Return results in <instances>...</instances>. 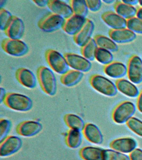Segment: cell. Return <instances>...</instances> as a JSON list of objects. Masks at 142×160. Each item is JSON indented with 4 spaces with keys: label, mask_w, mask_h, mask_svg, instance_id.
Returning <instances> with one entry per match:
<instances>
[{
    "label": "cell",
    "mask_w": 142,
    "mask_h": 160,
    "mask_svg": "<svg viewBox=\"0 0 142 160\" xmlns=\"http://www.w3.org/2000/svg\"><path fill=\"white\" fill-rule=\"evenodd\" d=\"M37 76L42 91L48 96H54L57 91V82L53 71L46 66H41L37 70Z\"/></svg>",
    "instance_id": "obj_1"
},
{
    "label": "cell",
    "mask_w": 142,
    "mask_h": 160,
    "mask_svg": "<svg viewBox=\"0 0 142 160\" xmlns=\"http://www.w3.org/2000/svg\"><path fill=\"white\" fill-rule=\"evenodd\" d=\"M3 103L11 109L20 112H28L33 106V101L31 98L26 95L17 92L7 93Z\"/></svg>",
    "instance_id": "obj_2"
},
{
    "label": "cell",
    "mask_w": 142,
    "mask_h": 160,
    "mask_svg": "<svg viewBox=\"0 0 142 160\" xmlns=\"http://www.w3.org/2000/svg\"><path fill=\"white\" fill-rule=\"evenodd\" d=\"M89 82L94 89L104 96L113 97L118 93V90L116 84L102 75H92Z\"/></svg>",
    "instance_id": "obj_3"
},
{
    "label": "cell",
    "mask_w": 142,
    "mask_h": 160,
    "mask_svg": "<svg viewBox=\"0 0 142 160\" xmlns=\"http://www.w3.org/2000/svg\"><path fill=\"white\" fill-rule=\"evenodd\" d=\"M45 58L47 63L55 72L63 75L69 71V67L64 56L53 49L46 51Z\"/></svg>",
    "instance_id": "obj_4"
},
{
    "label": "cell",
    "mask_w": 142,
    "mask_h": 160,
    "mask_svg": "<svg viewBox=\"0 0 142 160\" xmlns=\"http://www.w3.org/2000/svg\"><path fill=\"white\" fill-rule=\"evenodd\" d=\"M2 47L8 54L17 57L24 56L29 51L28 45L21 39H4L2 41Z\"/></svg>",
    "instance_id": "obj_5"
},
{
    "label": "cell",
    "mask_w": 142,
    "mask_h": 160,
    "mask_svg": "<svg viewBox=\"0 0 142 160\" xmlns=\"http://www.w3.org/2000/svg\"><path fill=\"white\" fill-rule=\"evenodd\" d=\"M135 111L136 106L133 102L124 101L115 109L112 117L116 123L121 124L126 123L130 119L133 117Z\"/></svg>",
    "instance_id": "obj_6"
},
{
    "label": "cell",
    "mask_w": 142,
    "mask_h": 160,
    "mask_svg": "<svg viewBox=\"0 0 142 160\" xmlns=\"http://www.w3.org/2000/svg\"><path fill=\"white\" fill-rule=\"evenodd\" d=\"M65 21V19L52 12L48 14L40 20L38 26L42 31L51 32L62 28Z\"/></svg>",
    "instance_id": "obj_7"
},
{
    "label": "cell",
    "mask_w": 142,
    "mask_h": 160,
    "mask_svg": "<svg viewBox=\"0 0 142 160\" xmlns=\"http://www.w3.org/2000/svg\"><path fill=\"white\" fill-rule=\"evenodd\" d=\"M23 142L18 136H8L0 142V156L8 157L14 154L22 148Z\"/></svg>",
    "instance_id": "obj_8"
},
{
    "label": "cell",
    "mask_w": 142,
    "mask_h": 160,
    "mask_svg": "<svg viewBox=\"0 0 142 160\" xmlns=\"http://www.w3.org/2000/svg\"><path fill=\"white\" fill-rule=\"evenodd\" d=\"M127 75L129 80L135 84H139L142 82V59L138 55H133L129 59Z\"/></svg>",
    "instance_id": "obj_9"
},
{
    "label": "cell",
    "mask_w": 142,
    "mask_h": 160,
    "mask_svg": "<svg viewBox=\"0 0 142 160\" xmlns=\"http://www.w3.org/2000/svg\"><path fill=\"white\" fill-rule=\"evenodd\" d=\"M68 66L73 70L83 72H89L92 68L91 61L83 56L72 52L64 54Z\"/></svg>",
    "instance_id": "obj_10"
},
{
    "label": "cell",
    "mask_w": 142,
    "mask_h": 160,
    "mask_svg": "<svg viewBox=\"0 0 142 160\" xmlns=\"http://www.w3.org/2000/svg\"><path fill=\"white\" fill-rule=\"evenodd\" d=\"M43 126L38 121L27 120L22 121L16 127V132L20 136L32 137L38 135L42 131Z\"/></svg>",
    "instance_id": "obj_11"
},
{
    "label": "cell",
    "mask_w": 142,
    "mask_h": 160,
    "mask_svg": "<svg viewBox=\"0 0 142 160\" xmlns=\"http://www.w3.org/2000/svg\"><path fill=\"white\" fill-rule=\"evenodd\" d=\"M95 25L91 20L86 18V23L80 31L73 36V40L77 45L82 47L91 38L94 32Z\"/></svg>",
    "instance_id": "obj_12"
},
{
    "label": "cell",
    "mask_w": 142,
    "mask_h": 160,
    "mask_svg": "<svg viewBox=\"0 0 142 160\" xmlns=\"http://www.w3.org/2000/svg\"><path fill=\"white\" fill-rule=\"evenodd\" d=\"M86 18L72 15L70 17L66 19L62 28L67 34L74 36L80 31L86 23Z\"/></svg>",
    "instance_id": "obj_13"
},
{
    "label": "cell",
    "mask_w": 142,
    "mask_h": 160,
    "mask_svg": "<svg viewBox=\"0 0 142 160\" xmlns=\"http://www.w3.org/2000/svg\"><path fill=\"white\" fill-rule=\"evenodd\" d=\"M110 146L111 149L122 153H130L137 148V142L133 138H121L112 141Z\"/></svg>",
    "instance_id": "obj_14"
},
{
    "label": "cell",
    "mask_w": 142,
    "mask_h": 160,
    "mask_svg": "<svg viewBox=\"0 0 142 160\" xmlns=\"http://www.w3.org/2000/svg\"><path fill=\"white\" fill-rule=\"evenodd\" d=\"M16 78L18 82L24 87L29 89L35 88L37 79L32 71L24 68L18 69L16 72Z\"/></svg>",
    "instance_id": "obj_15"
},
{
    "label": "cell",
    "mask_w": 142,
    "mask_h": 160,
    "mask_svg": "<svg viewBox=\"0 0 142 160\" xmlns=\"http://www.w3.org/2000/svg\"><path fill=\"white\" fill-rule=\"evenodd\" d=\"M25 25L22 19L13 16V19L4 31L8 38L21 39L24 34Z\"/></svg>",
    "instance_id": "obj_16"
},
{
    "label": "cell",
    "mask_w": 142,
    "mask_h": 160,
    "mask_svg": "<svg viewBox=\"0 0 142 160\" xmlns=\"http://www.w3.org/2000/svg\"><path fill=\"white\" fill-rule=\"evenodd\" d=\"M109 37L118 44L130 43L135 40L136 35L129 29L126 28L111 30L109 32Z\"/></svg>",
    "instance_id": "obj_17"
},
{
    "label": "cell",
    "mask_w": 142,
    "mask_h": 160,
    "mask_svg": "<svg viewBox=\"0 0 142 160\" xmlns=\"http://www.w3.org/2000/svg\"><path fill=\"white\" fill-rule=\"evenodd\" d=\"M101 18L112 30H117L127 28V20L116 13L108 11L101 15Z\"/></svg>",
    "instance_id": "obj_18"
},
{
    "label": "cell",
    "mask_w": 142,
    "mask_h": 160,
    "mask_svg": "<svg viewBox=\"0 0 142 160\" xmlns=\"http://www.w3.org/2000/svg\"><path fill=\"white\" fill-rule=\"evenodd\" d=\"M82 131L84 137L90 142L96 145L103 143V137L101 131L94 124L86 123Z\"/></svg>",
    "instance_id": "obj_19"
},
{
    "label": "cell",
    "mask_w": 142,
    "mask_h": 160,
    "mask_svg": "<svg viewBox=\"0 0 142 160\" xmlns=\"http://www.w3.org/2000/svg\"><path fill=\"white\" fill-rule=\"evenodd\" d=\"M47 6L53 13L59 15L65 19L73 14L70 5L63 1L49 0Z\"/></svg>",
    "instance_id": "obj_20"
},
{
    "label": "cell",
    "mask_w": 142,
    "mask_h": 160,
    "mask_svg": "<svg viewBox=\"0 0 142 160\" xmlns=\"http://www.w3.org/2000/svg\"><path fill=\"white\" fill-rule=\"evenodd\" d=\"M104 72L110 77L120 79L127 74V66L123 62L113 61L105 66Z\"/></svg>",
    "instance_id": "obj_21"
},
{
    "label": "cell",
    "mask_w": 142,
    "mask_h": 160,
    "mask_svg": "<svg viewBox=\"0 0 142 160\" xmlns=\"http://www.w3.org/2000/svg\"><path fill=\"white\" fill-rule=\"evenodd\" d=\"M115 84L118 91L125 96L132 98H134L139 96V89L135 84L130 80L120 79L116 81Z\"/></svg>",
    "instance_id": "obj_22"
},
{
    "label": "cell",
    "mask_w": 142,
    "mask_h": 160,
    "mask_svg": "<svg viewBox=\"0 0 142 160\" xmlns=\"http://www.w3.org/2000/svg\"><path fill=\"white\" fill-rule=\"evenodd\" d=\"M83 76V72L75 70H70L62 75L60 81L65 86L73 87L78 85L82 81Z\"/></svg>",
    "instance_id": "obj_23"
},
{
    "label": "cell",
    "mask_w": 142,
    "mask_h": 160,
    "mask_svg": "<svg viewBox=\"0 0 142 160\" xmlns=\"http://www.w3.org/2000/svg\"><path fill=\"white\" fill-rule=\"evenodd\" d=\"M103 151L99 147L85 146L81 149L80 155L84 160H104Z\"/></svg>",
    "instance_id": "obj_24"
},
{
    "label": "cell",
    "mask_w": 142,
    "mask_h": 160,
    "mask_svg": "<svg viewBox=\"0 0 142 160\" xmlns=\"http://www.w3.org/2000/svg\"><path fill=\"white\" fill-rule=\"evenodd\" d=\"M114 8L116 13L126 20L136 17L137 9L135 7L127 4L122 1L116 2Z\"/></svg>",
    "instance_id": "obj_25"
},
{
    "label": "cell",
    "mask_w": 142,
    "mask_h": 160,
    "mask_svg": "<svg viewBox=\"0 0 142 160\" xmlns=\"http://www.w3.org/2000/svg\"><path fill=\"white\" fill-rule=\"evenodd\" d=\"M93 39L98 48L108 50L112 52L118 51V45L110 37L102 35H97Z\"/></svg>",
    "instance_id": "obj_26"
},
{
    "label": "cell",
    "mask_w": 142,
    "mask_h": 160,
    "mask_svg": "<svg viewBox=\"0 0 142 160\" xmlns=\"http://www.w3.org/2000/svg\"><path fill=\"white\" fill-rule=\"evenodd\" d=\"M65 142L70 148H78L82 142V135L81 131L70 129L66 134Z\"/></svg>",
    "instance_id": "obj_27"
},
{
    "label": "cell",
    "mask_w": 142,
    "mask_h": 160,
    "mask_svg": "<svg viewBox=\"0 0 142 160\" xmlns=\"http://www.w3.org/2000/svg\"><path fill=\"white\" fill-rule=\"evenodd\" d=\"M63 120L66 125L70 129L82 131L86 124L81 118L73 113L66 114L63 117Z\"/></svg>",
    "instance_id": "obj_28"
},
{
    "label": "cell",
    "mask_w": 142,
    "mask_h": 160,
    "mask_svg": "<svg viewBox=\"0 0 142 160\" xmlns=\"http://www.w3.org/2000/svg\"><path fill=\"white\" fill-rule=\"evenodd\" d=\"M69 5L71 8L73 14L86 18L89 10L86 1L71 0L69 1Z\"/></svg>",
    "instance_id": "obj_29"
},
{
    "label": "cell",
    "mask_w": 142,
    "mask_h": 160,
    "mask_svg": "<svg viewBox=\"0 0 142 160\" xmlns=\"http://www.w3.org/2000/svg\"><path fill=\"white\" fill-rule=\"evenodd\" d=\"M98 46L94 39L91 38L84 46L81 47L82 56L90 61L95 59V54Z\"/></svg>",
    "instance_id": "obj_30"
},
{
    "label": "cell",
    "mask_w": 142,
    "mask_h": 160,
    "mask_svg": "<svg viewBox=\"0 0 142 160\" xmlns=\"http://www.w3.org/2000/svg\"><path fill=\"white\" fill-rule=\"evenodd\" d=\"M95 59L99 63L106 66L113 62V56L110 51L98 47L95 52Z\"/></svg>",
    "instance_id": "obj_31"
},
{
    "label": "cell",
    "mask_w": 142,
    "mask_h": 160,
    "mask_svg": "<svg viewBox=\"0 0 142 160\" xmlns=\"http://www.w3.org/2000/svg\"><path fill=\"white\" fill-rule=\"evenodd\" d=\"M104 160H130V156L126 154L113 149H107L103 151Z\"/></svg>",
    "instance_id": "obj_32"
},
{
    "label": "cell",
    "mask_w": 142,
    "mask_h": 160,
    "mask_svg": "<svg viewBox=\"0 0 142 160\" xmlns=\"http://www.w3.org/2000/svg\"><path fill=\"white\" fill-rule=\"evenodd\" d=\"M13 16L6 9L3 8L0 9V28L2 31H5L13 19Z\"/></svg>",
    "instance_id": "obj_33"
},
{
    "label": "cell",
    "mask_w": 142,
    "mask_h": 160,
    "mask_svg": "<svg viewBox=\"0 0 142 160\" xmlns=\"http://www.w3.org/2000/svg\"><path fill=\"white\" fill-rule=\"evenodd\" d=\"M127 126L138 136L142 137V121L136 117L130 119L126 123Z\"/></svg>",
    "instance_id": "obj_34"
},
{
    "label": "cell",
    "mask_w": 142,
    "mask_h": 160,
    "mask_svg": "<svg viewBox=\"0 0 142 160\" xmlns=\"http://www.w3.org/2000/svg\"><path fill=\"white\" fill-rule=\"evenodd\" d=\"M127 28L135 33L142 35V20L135 17L127 20Z\"/></svg>",
    "instance_id": "obj_35"
},
{
    "label": "cell",
    "mask_w": 142,
    "mask_h": 160,
    "mask_svg": "<svg viewBox=\"0 0 142 160\" xmlns=\"http://www.w3.org/2000/svg\"><path fill=\"white\" fill-rule=\"evenodd\" d=\"M12 127V121L8 119L1 118L0 119V142L3 141L11 131Z\"/></svg>",
    "instance_id": "obj_36"
},
{
    "label": "cell",
    "mask_w": 142,
    "mask_h": 160,
    "mask_svg": "<svg viewBox=\"0 0 142 160\" xmlns=\"http://www.w3.org/2000/svg\"><path fill=\"white\" fill-rule=\"evenodd\" d=\"M86 1L88 10L92 12H98L101 8L102 1L100 0H87Z\"/></svg>",
    "instance_id": "obj_37"
},
{
    "label": "cell",
    "mask_w": 142,
    "mask_h": 160,
    "mask_svg": "<svg viewBox=\"0 0 142 160\" xmlns=\"http://www.w3.org/2000/svg\"><path fill=\"white\" fill-rule=\"evenodd\" d=\"M130 160H142V149L136 148L130 155Z\"/></svg>",
    "instance_id": "obj_38"
},
{
    "label": "cell",
    "mask_w": 142,
    "mask_h": 160,
    "mask_svg": "<svg viewBox=\"0 0 142 160\" xmlns=\"http://www.w3.org/2000/svg\"><path fill=\"white\" fill-rule=\"evenodd\" d=\"M48 0H37V1H33V2H34L35 4L40 7H45L48 6Z\"/></svg>",
    "instance_id": "obj_39"
},
{
    "label": "cell",
    "mask_w": 142,
    "mask_h": 160,
    "mask_svg": "<svg viewBox=\"0 0 142 160\" xmlns=\"http://www.w3.org/2000/svg\"><path fill=\"white\" fill-rule=\"evenodd\" d=\"M137 107L140 112L142 113V91L140 93L138 96Z\"/></svg>",
    "instance_id": "obj_40"
},
{
    "label": "cell",
    "mask_w": 142,
    "mask_h": 160,
    "mask_svg": "<svg viewBox=\"0 0 142 160\" xmlns=\"http://www.w3.org/2000/svg\"><path fill=\"white\" fill-rule=\"evenodd\" d=\"M122 2L130 6H135L139 4V1L138 0H123Z\"/></svg>",
    "instance_id": "obj_41"
},
{
    "label": "cell",
    "mask_w": 142,
    "mask_h": 160,
    "mask_svg": "<svg viewBox=\"0 0 142 160\" xmlns=\"http://www.w3.org/2000/svg\"><path fill=\"white\" fill-rule=\"evenodd\" d=\"M7 92H6V90L5 89L3 88H1V93H0V101L1 103L3 102L6 96L7 95Z\"/></svg>",
    "instance_id": "obj_42"
},
{
    "label": "cell",
    "mask_w": 142,
    "mask_h": 160,
    "mask_svg": "<svg viewBox=\"0 0 142 160\" xmlns=\"http://www.w3.org/2000/svg\"><path fill=\"white\" fill-rule=\"evenodd\" d=\"M136 17L142 20V7H140L137 9Z\"/></svg>",
    "instance_id": "obj_43"
},
{
    "label": "cell",
    "mask_w": 142,
    "mask_h": 160,
    "mask_svg": "<svg viewBox=\"0 0 142 160\" xmlns=\"http://www.w3.org/2000/svg\"><path fill=\"white\" fill-rule=\"evenodd\" d=\"M102 2H103L104 3L106 4H111L115 2V0H103L102 1Z\"/></svg>",
    "instance_id": "obj_44"
},
{
    "label": "cell",
    "mask_w": 142,
    "mask_h": 160,
    "mask_svg": "<svg viewBox=\"0 0 142 160\" xmlns=\"http://www.w3.org/2000/svg\"><path fill=\"white\" fill-rule=\"evenodd\" d=\"M139 4L140 5L141 7H142V0L139 1Z\"/></svg>",
    "instance_id": "obj_45"
}]
</instances>
